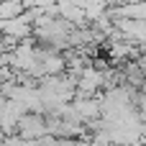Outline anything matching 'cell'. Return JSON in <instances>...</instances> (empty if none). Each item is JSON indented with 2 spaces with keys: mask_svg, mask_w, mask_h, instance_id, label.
Masks as SVG:
<instances>
[{
  "mask_svg": "<svg viewBox=\"0 0 146 146\" xmlns=\"http://www.w3.org/2000/svg\"><path fill=\"white\" fill-rule=\"evenodd\" d=\"M21 133H23V139H38L44 131H46V126L38 121V118H23V123H21Z\"/></svg>",
  "mask_w": 146,
  "mask_h": 146,
  "instance_id": "6da1fadb",
  "label": "cell"
}]
</instances>
